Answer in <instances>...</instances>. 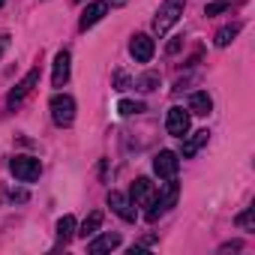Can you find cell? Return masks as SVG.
Returning a JSON list of instances; mask_svg holds the SVG:
<instances>
[{"mask_svg": "<svg viewBox=\"0 0 255 255\" xmlns=\"http://www.w3.org/2000/svg\"><path fill=\"white\" fill-rule=\"evenodd\" d=\"M228 9H231L228 0H213V3L204 6V15H219V12H228Z\"/></svg>", "mask_w": 255, "mask_h": 255, "instance_id": "21", "label": "cell"}, {"mask_svg": "<svg viewBox=\"0 0 255 255\" xmlns=\"http://www.w3.org/2000/svg\"><path fill=\"white\" fill-rule=\"evenodd\" d=\"M69 63H72L69 51H57V57H54V72H51V84H54V87H63V84L69 81Z\"/></svg>", "mask_w": 255, "mask_h": 255, "instance_id": "12", "label": "cell"}, {"mask_svg": "<svg viewBox=\"0 0 255 255\" xmlns=\"http://www.w3.org/2000/svg\"><path fill=\"white\" fill-rule=\"evenodd\" d=\"M129 84H132L129 78H126L123 72H117V90H129Z\"/></svg>", "mask_w": 255, "mask_h": 255, "instance_id": "23", "label": "cell"}, {"mask_svg": "<svg viewBox=\"0 0 255 255\" xmlns=\"http://www.w3.org/2000/svg\"><path fill=\"white\" fill-rule=\"evenodd\" d=\"M6 48H9V36H0V57H3Z\"/></svg>", "mask_w": 255, "mask_h": 255, "instance_id": "25", "label": "cell"}, {"mask_svg": "<svg viewBox=\"0 0 255 255\" xmlns=\"http://www.w3.org/2000/svg\"><path fill=\"white\" fill-rule=\"evenodd\" d=\"M0 9H3V0H0Z\"/></svg>", "mask_w": 255, "mask_h": 255, "instance_id": "27", "label": "cell"}, {"mask_svg": "<svg viewBox=\"0 0 255 255\" xmlns=\"http://www.w3.org/2000/svg\"><path fill=\"white\" fill-rule=\"evenodd\" d=\"M237 225H240L243 231H252V228H255V225H252V207H246V210L237 216Z\"/></svg>", "mask_w": 255, "mask_h": 255, "instance_id": "22", "label": "cell"}, {"mask_svg": "<svg viewBox=\"0 0 255 255\" xmlns=\"http://www.w3.org/2000/svg\"><path fill=\"white\" fill-rule=\"evenodd\" d=\"M105 12H108V3H105V0H93V3H87V9L81 12L78 27H81V30H90L93 24H99V21L105 18Z\"/></svg>", "mask_w": 255, "mask_h": 255, "instance_id": "10", "label": "cell"}, {"mask_svg": "<svg viewBox=\"0 0 255 255\" xmlns=\"http://www.w3.org/2000/svg\"><path fill=\"white\" fill-rule=\"evenodd\" d=\"M108 207H111L123 222H135V204L129 201V195H123V192H108Z\"/></svg>", "mask_w": 255, "mask_h": 255, "instance_id": "9", "label": "cell"}, {"mask_svg": "<svg viewBox=\"0 0 255 255\" xmlns=\"http://www.w3.org/2000/svg\"><path fill=\"white\" fill-rule=\"evenodd\" d=\"M156 84H159V75H156V72H144L141 78H135V87H138V90H153Z\"/></svg>", "mask_w": 255, "mask_h": 255, "instance_id": "20", "label": "cell"}, {"mask_svg": "<svg viewBox=\"0 0 255 255\" xmlns=\"http://www.w3.org/2000/svg\"><path fill=\"white\" fill-rule=\"evenodd\" d=\"M99 228H102V210H93L84 222H81V228H78V237H93V234H99Z\"/></svg>", "mask_w": 255, "mask_h": 255, "instance_id": "17", "label": "cell"}, {"mask_svg": "<svg viewBox=\"0 0 255 255\" xmlns=\"http://www.w3.org/2000/svg\"><path fill=\"white\" fill-rule=\"evenodd\" d=\"M72 234H75V219H72V216H60V219H57V240L66 243Z\"/></svg>", "mask_w": 255, "mask_h": 255, "instance_id": "18", "label": "cell"}, {"mask_svg": "<svg viewBox=\"0 0 255 255\" xmlns=\"http://www.w3.org/2000/svg\"><path fill=\"white\" fill-rule=\"evenodd\" d=\"M153 51H156V45H153V39H150L147 33H135V36L129 39V54H132L138 63H150V60H153Z\"/></svg>", "mask_w": 255, "mask_h": 255, "instance_id": "7", "label": "cell"}, {"mask_svg": "<svg viewBox=\"0 0 255 255\" xmlns=\"http://www.w3.org/2000/svg\"><path fill=\"white\" fill-rule=\"evenodd\" d=\"M36 84H39V69H30V72H27V75H24V78H21V81H18L12 90H9V96H6V105H9V108L21 105V102H24V99L33 93V87H36Z\"/></svg>", "mask_w": 255, "mask_h": 255, "instance_id": "5", "label": "cell"}, {"mask_svg": "<svg viewBox=\"0 0 255 255\" xmlns=\"http://www.w3.org/2000/svg\"><path fill=\"white\" fill-rule=\"evenodd\" d=\"M120 114L123 117H129V114H138V111H144V102H132V99H120Z\"/></svg>", "mask_w": 255, "mask_h": 255, "instance_id": "19", "label": "cell"}, {"mask_svg": "<svg viewBox=\"0 0 255 255\" xmlns=\"http://www.w3.org/2000/svg\"><path fill=\"white\" fill-rule=\"evenodd\" d=\"M117 246H120V234L117 231H105V234H99V237H93L87 243V252L90 255H102V252H111Z\"/></svg>", "mask_w": 255, "mask_h": 255, "instance_id": "11", "label": "cell"}, {"mask_svg": "<svg viewBox=\"0 0 255 255\" xmlns=\"http://www.w3.org/2000/svg\"><path fill=\"white\" fill-rule=\"evenodd\" d=\"M240 33V21H234V24H225V27H219L216 30V36H213V45L216 48H228L231 42H234V36Z\"/></svg>", "mask_w": 255, "mask_h": 255, "instance_id": "16", "label": "cell"}, {"mask_svg": "<svg viewBox=\"0 0 255 255\" xmlns=\"http://www.w3.org/2000/svg\"><path fill=\"white\" fill-rule=\"evenodd\" d=\"M189 111L198 114V117H207V114L213 111V99H210V93H207V90H195V93L189 96Z\"/></svg>", "mask_w": 255, "mask_h": 255, "instance_id": "15", "label": "cell"}, {"mask_svg": "<svg viewBox=\"0 0 255 255\" xmlns=\"http://www.w3.org/2000/svg\"><path fill=\"white\" fill-rule=\"evenodd\" d=\"M183 9H186V0H162L159 9H156V18H153V30H156L159 36L168 33V30L180 21Z\"/></svg>", "mask_w": 255, "mask_h": 255, "instance_id": "2", "label": "cell"}, {"mask_svg": "<svg viewBox=\"0 0 255 255\" xmlns=\"http://www.w3.org/2000/svg\"><path fill=\"white\" fill-rule=\"evenodd\" d=\"M9 171H12L21 183H33V180H39V174H42V162H39L36 156H15V159L9 162Z\"/></svg>", "mask_w": 255, "mask_h": 255, "instance_id": "4", "label": "cell"}, {"mask_svg": "<svg viewBox=\"0 0 255 255\" xmlns=\"http://www.w3.org/2000/svg\"><path fill=\"white\" fill-rule=\"evenodd\" d=\"M183 138H186V141H183V147H180V156H183V159H189V156H195V153L207 144L210 132H207V129H198V132H192V135L186 132Z\"/></svg>", "mask_w": 255, "mask_h": 255, "instance_id": "13", "label": "cell"}, {"mask_svg": "<svg viewBox=\"0 0 255 255\" xmlns=\"http://www.w3.org/2000/svg\"><path fill=\"white\" fill-rule=\"evenodd\" d=\"M108 3H111V6H123V3H126V0H108Z\"/></svg>", "mask_w": 255, "mask_h": 255, "instance_id": "26", "label": "cell"}, {"mask_svg": "<svg viewBox=\"0 0 255 255\" xmlns=\"http://www.w3.org/2000/svg\"><path fill=\"white\" fill-rule=\"evenodd\" d=\"M177 195H180L177 183L168 180V183L162 186V192H153V198L147 201V213H144V219H147V222H156L162 213H168V210L177 204Z\"/></svg>", "mask_w": 255, "mask_h": 255, "instance_id": "1", "label": "cell"}, {"mask_svg": "<svg viewBox=\"0 0 255 255\" xmlns=\"http://www.w3.org/2000/svg\"><path fill=\"white\" fill-rule=\"evenodd\" d=\"M153 192H156V189H153V183H150L147 177H138V180L132 183V189H129V201H132V204H144V207H147V201L153 198Z\"/></svg>", "mask_w": 255, "mask_h": 255, "instance_id": "14", "label": "cell"}, {"mask_svg": "<svg viewBox=\"0 0 255 255\" xmlns=\"http://www.w3.org/2000/svg\"><path fill=\"white\" fill-rule=\"evenodd\" d=\"M237 249H240V243H237V240H231V243H222V246H219V252H237Z\"/></svg>", "mask_w": 255, "mask_h": 255, "instance_id": "24", "label": "cell"}, {"mask_svg": "<svg viewBox=\"0 0 255 255\" xmlns=\"http://www.w3.org/2000/svg\"><path fill=\"white\" fill-rule=\"evenodd\" d=\"M48 108H51V120L57 126H72V120H75V99L72 96L54 93L51 102H48Z\"/></svg>", "mask_w": 255, "mask_h": 255, "instance_id": "3", "label": "cell"}, {"mask_svg": "<svg viewBox=\"0 0 255 255\" xmlns=\"http://www.w3.org/2000/svg\"><path fill=\"white\" fill-rule=\"evenodd\" d=\"M165 129H168V135H174V138H183V135L189 132V111H183V108H168Z\"/></svg>", "mask_w": 255, "mask_h": 255, "instance_id": "8", "label": "cell"}, {"mask_svg": "<svg viewBox=\"0 0 255 255\" xmlns=\"http://www.w3.org/2000/svg\"><path fill=\"white\" fill-rule=\"evenodd\" d=\"M153 171H156L159 180H174L177 171H180V159H177V153H174V150H159L156 159H153Z\"/></svg>", "mask_w": 255, "mask_h": 255, "instance_id": "6", "label": "cell"}]
</instances>
